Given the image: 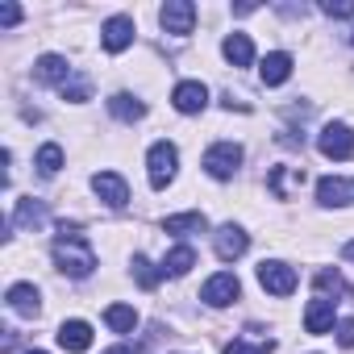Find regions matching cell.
I'll use <instances>...</instances> for the list:
<instances>
[{
	"mask_svg": "<svg viewBox=\"0 0 354 354\" xmlns=\"http://www.w3.org/2000/svg\"><path fill=\"white\" fill-rule=\"evenodd\" d=\"M55 267L71 279H88L92 267H96V250L88 246V238L80 234V225H59V238H55Z\"/></svg>",
	"mask_w": 354,
	"mask_h": 354,
	"instance_id": "1",
	"label": "cell"
},
{
	"mask_svg": "<svg viewBox=\"0 0 354 354\" xmlns=\"http://www.w3.org/2000/svg\"><path fill=\"white\" fill-rule=\"evenodd\" d=\"M146 171H150V188L162 192L175 180V171H180V150H175L171 142H154L150 154H146Z\"/></svg>",
	"mask_w": 354,
	"mask_h": 354,
	"instance_id": "2",
	"label": "cell"
},
{
	"mask_svg": "<svg viewBox=\"0 0 354 354\" xmlns=\"http://www.w3.org/2000/svg\"><path fill=\"white\" fill-rule=\"evenodd\" d=\"M238 167H242V146L238 142H213L205 150V171L213 180H234Z\"/></svg>",
	"mask_w": 354,
	"mask_h": 354,
	"instance_id": "3",
	"label": "cell"
},
{
	"mask_svg": "<svg viewBox=\"0 0 354 354\" xmlns=\"http://www.w3.org/2000/svg\"><path fill=\"white\" fill-rule=\"evenodd\" d=\"M317 150L325 154V158H350L354 154V129L346 125V121H329V125H321V133H317Z\"/></svg>",
	"mask_w": 354,
	"mask_h": 354,
	"instance_id": "4",
	"label": "cell"
},
{
	"mask_svg": "<svg viewBox=\"0 0 354 354\" xmlns=\"http://www.w3.org/2000/svg\"><path fill=\"white\" fill-rule=\"evenodd\" d=\"M259 283H263V292H271V296H292L300 279H296V271H292L288 263L263 259V263H259Z\"/></svg>",
	"mask_w": 354,
	"mask_h": 354,
	"instance_id": "5",
	"label": "cell"
},
{
	"mask_svg": "<svg viewBox=\"0 0 354 354\" xmlns=\"http://www.w3.org/2000/svg\"><path fill=\"white\" fill-rule=\"evenodd\" d=\"M158 26H162L167 34H175V38L192 34V26H196V5H192V0H167L162 13H158Z\"/></svg>",
	"mask_w": 354,
	"mask_h": 354,
	"instance_id": "6",
	"label": "cell"
},
{
	"mask_svg": "<svg viewBox=\"0 0 354 354\" xmlns=\"http://www.w3.org/2000/svg\"><path fill=\"white\" fill-rule=\"evenodd\" d=\"M238 296H242V283H238L234 271H217V275L205 279V288H201V300L213 304V308H225V304H234Z\"/></svg>",
	"mask_w": 354,
	"mask_h": 354,
	"instance_id": "7",
	"label": "cell"
},
{
	"mask_svg": "<svg viewBox=\"0 0 354 354\" xmlns=\"http://www.w3.org/2000/svg\"><path fill=\"white\" fill-rule=\"evenodd\" d=\"M92 188H96V196H100L109 209H125V205H129V184L121 180L117 171H96V175H92Z\"/></svg>",
	"mask_w": 354,
	"mask_h": 354,
	"instance_id": "8",
	"label": "cell"
},
{
	"mask_svg": "<svg viewBox=\"0 0 354 354\" xmlns=\"http://www.w3.org/2000/svg\"><path fill=\"white\" fill-rule=\"evenodd\" d=\"M133 17H109L104 26H100V46L109 50V55H121V50H129L133 46Z\"/></svg>",
	"mask_w": 354,
	"mask_h": 354,
	"instance_id": "9",
	"label": "cell"
},
{
	"mask_svg": "<svg viewBox=\"0 0 354 354\" xmlns=\"http://www.w3.org/2000/svg\"><path fill=\"white\" fill-rule=\"evenodd\" d=\"M213 250H217L221 263H234V259H242V254L250 250V238H246L242 225H221V230L213 234Z\"/></svg>",
	"mask_w": 354,
	"mask_h": 354,
	"instance_id": "10",
	"label": "cell"
},
{
	"mask_svg": "<svg viewBox=\"0 0 354 354\" xmlns=\"http://www.w3.org/2000/svg\"><path fill=\"white\" fill-rule=\"evenodd\" d=\"M171 104L180 109V113H205L209 109V88L201 84V80H184V84H175V92H171Z\"/></svg>",
	"mask_w": 354,
	"mask_h": 354,
	"instance_id": "11",
	"label": "cell"
},
{
	"mask_svg": "<svg viewBox=\"0 0 354 354\" xmlns=\"http://www.w3.org/2000/svg\"><path fill=\"white\" fill-rule=\"evenodd\" d=\"M317 201H321L325 209H346V205H354V180L325 175V180L317 184Z\"/></svg>",
	"mask_w": 354,
	"mask_h": 354,
	"instance_id": "12",
	"label": "cell"
},
{
	"mask_svg": "<svg viewBox=\"0 0 354 354\" xmlns=\"http://www.w3.org/2000/svg\"><path fill=\"white\" fill-rule=\"evenodd\" d=\"M34 80H38V84H55V88H63V84L71 80V63H67L63 55H42V59L34 63Z\"/></svg>",
	"mask_w": 354,
	"mask_h": 354,
	"instance_id": "13",
	"label": "cell"
},
{
	"mask_svg": "<svg viewBox=\"0 0 354 354\" xmlns=\"http://www.w3.org/2000/svg\"><path fill=\"white\" fill-rule=\"evenodd\" d=\"M59 346H63L67 354L92 350V325H88V321H63V325H59Z\"/></svg>",
	"mask_w": 354,
	"mask_h": 354,
	"instance_id": "14",
	"label": "cell"
},
{
	"mask_svg": "<svg viewBox=\"0 0 354 354\" xmlns=\"http://www.w3.org/2000/svg\"><path fill=\"white\" fill-rule=\"evenodd\" d=\"M267 188H271L279 201H288L292 192L304 188V167H275V171L267 175Z\"/></svg>",
	"mask_w": 354,
	"mask_h": 354,
	"instance_id": "15",
	"label": "cell"
},
{
	"mask_svg": "<svg viewBox=\"0 0 354 354\" xmlns=\"http://www.w3.org/2000/svg\"><path fill=\"white\" fill-rule=\"evenodd\" d=\"M5 300H9V308H13L17 317H38V308H42V296H38L34 283H13V288L5 292Z\"/></svg>",
	"mask_w": 354,
	"mask_h": 354,
	"instance_id": "16",
	"label": "cell"
},
{
	"mask_svg": "<svg viewBox=\"0 0 354 354\" xmlns=\"http://www.w3.org/2000/svg\"><path fill=\"white\" fill-rule=\"evenodd\" d=\"M288 75H292V55H283V50H275V55H267V59L259 63V80H263L267 88L288 84Z\"/></svg>",
	"mask_w": 354,
	"mask_h": 354,
	"instance_id": "17",
	"label": "cell"
},
{
	"mask_svg": "<svg viewBox=\"0 0 354 354\" xmlns=\"http://www.w3.org/2000/svg\"><path fill=\"white\" fill-rule=\"evenodd\" d=\"M304 329H308V333H329V329H333V300H325V296L308 300V308H304Z\"/></svg>",
	"mask_w": 354,
	"mask_h": 354,
	"instance_id": "18",
	"label": "cell"
},
{
	"mask_svg": "<svg viewBox=\"0 0 354 354\" xmlns=\"http://www.w3.org/2000/svg\"><path fill=\"white\" fill-rule=\"evenodd\" d=\"M109 113H113L117 121L133 125V121H142V117H146V104H142L138 96H129V92H117V96H109Z\"/></svg>",
	"mask_w": 354,
	"mask_h": 354,
	"instance_id": "19",
	"label": "cell"
},
{
	"mask_svg": "<svg viewBox=\"0 0 354 354\" xmlns=\"http://www.w3.org/2000/svg\"><path fill=\"white\" fill-rule=\"evenodd\" d=\"M221 55H225L234 67H250V63H254V42H250L246 34H230V38L221 42Z\"/></svg>",
	"mask_w": 354,
	"mask_h": 354,
	"instance_id": "20",
	"label": "cell"
},
{
	"mask_svg": "<svg viewBox=\"0 0 354 354\" xmlns=\"http://www.w3.org/2000/svg\"><path fill=\"white\" fill-rule=\"evenodd\" d=\"M162 230H167V234H180V238L205 234V230H209V217H205V213H175V217L162 221Z\"/></svg>",
	"mask_w": 354,
	"mask_h": 354,
	"instance_id": "21",
	"label": "cell"
},
{
	"mask_svg": "<svg viewBox=\"0 0 354 354\" xmlns=\"http://www.w3.org/2000/svg\"><path fill=\"white\" fill-rule=\"evenodd\" d=\"M196 267V250L192 246H175V250H167V259H162V275H188Z\"/></svg>",
	"mask_w": 354,
	"mask_h": 354,
	"instance_id": "22",
	"label": "cell"
},
{
	"mask_svg": "<svg viewBox=\"0 0 354 354\" xmlns=\"http://www.w3.org/2000/svg\"><path fill=\"white\" fill-rule=\"evenodd\" d=\"M46 221V205L42 201H34V196H26V201H17V213H13V225H21V230H38Z\"/></svg>",
	"mask_w": 354,
	"mask_h": 354,
	"instance_id": "23",
	"label": "cell"
},
{
	"mask_svg": "<svg viewBox=\"0 0 354 354\" xmlns=\"http://www.w3.org/2000/svg\"><path fill=\"white\" fill-rule=\"evenodd\" d=\"M104 325H109L113 333H133L138 313H133L129 304H109V308H104Z\"/></svg>",
	"mask_w": 354,
	"mask_h": 354,
	"instance_id": "24",
	"label": "cell"
},
{
	"mask_svg": "<svg viewBox=\"0 0 354 354\" xmlns=\"http://www.w3.org/2000/svg\"><path fill=\"white\" fill-rule=\"evenodd\" d=\"M313 283H317V292H321L325 300H329L333 292H342V296H346V300L354 304V288H350V283H346V279H342L337 271H317V279H313Z\"/></svg>",
	"mask_w": 354,
	"mask_h": 354,
	"instance_id": "25",
	"label": "cell"
},
{
	"mask_svg": "<svg viewBox=\"0 0 354 354\" xmlns=\"http://www.w3.org/2000/svg\"><path fill=\"white\" fill-rule=\"evenodd\" d=\"M34 167H38V175H59V167H63V146L59 142H46L42 150H38V158H34Z\"/></svg>",
	"mask_w": 354,
	"mask_h": 354,
	"instance_id": "26",
	"label": "cell"
},
{
	"mask_svg": "<svg viewBox=\"0 0 354 354\" xmlns=\"http://www.w3.org/2000/svg\"><path fill=\"white\" fill-rule=\"evenodd\" d=\"M133 279L150 292V288H158V279H162V267H154L146 254H133Z\"/></svg>",
	"mask_w": 354,
	"mask_h": 354,
	"instance_id": "27",
	"label": "cell"
},
{
	"mask_svg": "<svg viewBox=\"0 0 354 354\" xmlns=\"http://www.w3.org/2000/svg\"><path fill=\"white\" fill-rule=\"evenodd\" d=\"M271 350H275L271 337H259V342H250V337H234V342L225 346V354H271Z\"/></svg>",
	"mask_w": 354,
	"mask_h": 354,
	"instance_id": "28",
	"label": "cell"
},
{
	"mask_svg": "<svg viewBox=\"0 0 354 354\" xmlns=\"http://www.w3.org/2000/svg\"><path fill=\"white\" fill-rule=\"evenodd\" d=\"M59 92H63V100H71V104H84V100H92V84H88L84 75H71V80H67Z\"/></svg>",
	"mask_w": 354,
	"mask_h": 354,
	"instance_id": "29",
	"label": "cell"
},
{
	"mask_svg": "<svg viewBox=\"0 0 354 354\" xmlns=\"http://www.w3.org/2000/svg\"><path fill=\"white\" fill-rule=\"evenodd\" d=\"M321 13L333 21H346V17H354V0H321Z\"/></svg>",
	"mask_w": 354,
	"mask_h": 354,
	"instance_id": "30",
	"label": "cell"
},
{
	"mask_svg": "<svg viewBox=\"0 0 354 354\" xmlns=\"http://www.w3.org/2000/svg\"><path fill=\"white\" fill-rule=\"evenodd\" d=\"M333 333H337V346H346V350H350V346H354V317L337 321V325H333Z\"/></svg>",
	"mask_w": 354,
	"mask_h": 354,
	"instance_id": "31",
	"label": "cell"
},
{
	"mask_svg": "<svg viewBox=\"0 0 354 354\" xmlns=\"http://www.w3.org/2000/svg\"><path fill=\"white\" fill-rule=\"evenodd\" d=\"M17 21H21V9H17V5H0V26L13 30Z\"/></svg>",
	"mask_w": 354,
	"mask_h": 354,
	"instance_id": "32",
	"label": "cell"
},
{
	"mask_svg": "<svg viewBox=\"0 0 354 354\" xmlns=\"http://www.w3.org/2000/svg\"><path fill=\"white\" fill-rule=\"evenodd\" d=\"M104 354H142L138 346H113V350H104Z\"/></svg>",
	"mask_w": 354,
	"mask_h": 354,
	"instance_id": "33",
	"label": "cell"
},
{
	"mask_svg": "<svg viewBox=\"0 0 354 354\" xmlns=\"http://www.w3.org/2000/svg\"><path fill=\"white\" fill-rule=\"evenodd\" d=\"M342 254H346V259H354V242H346V246H342Z\"/></svg>",
	"mask_w": 354,
	"mask_h": 354,
	"instance_id": "34",
	"label": "cell"
},
{
	"mask_svg": "<svg viewBox=\"0 0 354 354\" xmlns=\"http://www.w3.org/2000/svg\"><path fill=\"white\" fill-rule=\"evenodd\" d=\"M26 354H46V350H26Z\"/></svg>",
	"mask_w": 354,
	"mask_h": 354,
	"instance_id": "35",
	"label": "cell"
}]
</instances>
